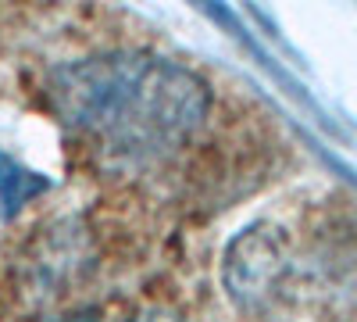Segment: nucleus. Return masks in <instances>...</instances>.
Returning a JSON list of instances; mask_svg holds the SVG:
<instances>
[{
  "label": "nucleus",
  "instance_id": "f257e3e1",
  "mask_svg": "<svg viewBox=\"0 0 357 322\" xmlns=\"http://www.w3.org/2000/svg\"><path fill=\"white\" fill-rule=\"evenodd\" d=\"M47 101L72 136L111 168L154 165L204 126L211 90L178 61L146 50H104L54 68Z\"/></svg>",
  "mask_w": 357,
  "mask_h": 322
},
{
  "label": "nucleus",
  "instance_id": "f03ea898",
  "mask_svg": "<svg viewBox=\"0 0 357 322\" xmlns=\"http://www.w3.org/2000/svg\"><path fill=\"white\" fill-rule=\"evenodd\" d=\"M289 276V240L272 222H254L236 233L222 258V286L240 312L268 308Z\"/></svg>",
  "mask_w": 357,
  "mask_h": 322
},
{
  "label": "nucleus",
  "instance_id": "7ed1b4c3",
  "mask_svg": "<svg viewBox=\"0 0 357 322\" xmlns=\"http://www.w3.org/2000/svg\"><path fill=\"white\" fill-rule=\"evenodd\" d=\"M43 190H50V180L43 172L25 168L11 154H0V219H15Z\"/></svg>",
  "mask_w": 357,
  "mask_h": 322
},
{
  "label": "nucleus",
  "instance_id": "20e7f679",
  "mask_svg": "<svg viewBox=\"0 0 357 322\" xmlns=\"http://www.w3.org/2000/svg\"><path fill=\"white\" fill-rule=\"evenodd\" d=\"M126 322H183V319L172 315V312H139V315H132Z\"/></svg>",
  "mask_w": 357,
  "mask_h": 322
},
{
  "label": "nucleus",
  "instance_id": "39448f33",
  "mask_svg": "<svg viewBox=\"0 0 357 322\" xmlns=\"http://www.w3.org/2000/svg\"><path fill=\"white\" fill-rule=\"evenodd\" d=\"M47 322H93V315L79 312V315H65V319H47Z\"/></svg>",
  "mask_w": 357,
  "mask_h": 322
}]
</instances>
